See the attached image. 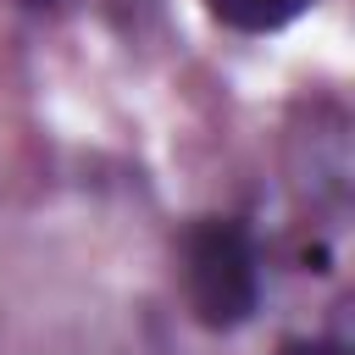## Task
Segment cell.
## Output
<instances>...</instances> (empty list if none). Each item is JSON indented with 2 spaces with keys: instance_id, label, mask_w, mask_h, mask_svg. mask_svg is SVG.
<instances>
[{
  "instance_id": "cell-1",
  "label": "cell",
  "mask_w": 355,
  "mask_h": 355,
  "mask_svg": "<svg viewBox=\"0 0 355 355\" xmlns=\"http://www.w3.org/2000/svg\"><path fill=\"white\" fill-rule=\"evenodd\" d=\"M183 277H189V305L205 327H239L261 294V266H255L250 233L239 222L205 216L183 244Z\"/></svg>"
},
{
  "instance_id": "cell-2",
  "label": "cell",
  "mask_w": 355,
  "mask_h": 355,
  "mask_svg": "<svg viewBox=\"0 0 355 355\" xmlns=\"http://www.w3.org/2000/svg\"><path fill=\"white\" fill-rule=\"evenodd\" d=\"M311 0H205V11L222 22V28H239V33H272L283 22H294Z\"/></svg>"
},
{
  "instance_id": "cell-3",
  "label": "cell",
  "mask_w": 355,
  "mask_h": 355,
  "mask_svg": "<svg viewBox=\"0 0 355 355\" xmlns=\"http://www.w3.org/2000/svg\"><path fill=\"white\" fill-rule=\"evenodd\" d=\"M277 355H344V349L327 344V338H294V344H283Z\"/></svg>"
}]
</instances>
